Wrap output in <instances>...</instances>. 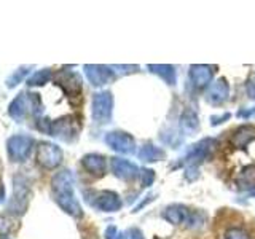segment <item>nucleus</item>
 Returning a JSON list of instances; mask_svg holds the SVG:
<instances>
[{
	"label": "nucleus",
	"instance_id": "1",
	"mask_svg": "<svg viewBox=\"0 0 255 239\" xmlns=\"http://www.w3.org/2000/svg\"><path fill=\"white\" fill-rule=\"evenodd\" d=\"M75 180H74V174L69 169H64L58 172L51 180V190H53V196L54 201L58 203V206L64 212H67L72 217H82L83 209L80 206L78 199L75 196Z\"/></svg>",
	"mask_w": 255,
	"mask_h": 239
},
{
	"label": "nucleus",
	"instance_id": "2",
	"mask_svg": "<svg viewBox=\"0 0 255 239\" xmlns=\"http://www.w3.org/2000/svg\"><path fill=\"white\" fill-rule=\"evenodd\" d=\"M40 129L45 131L48 135L58 137L64 142H72L77 139V135L80 132V124L78 120L74 115L62 117L56 121H48V120H40V123L37 124Z\"/></svg>",
	"mask_w": 255,
	"mask_h": 239
},
{
	"label": "nucleus",
	"instance_id": "3",
	"mask_svg": "<svg viewBox=\"0 0 255 239\" xmlns=\"http://www.w3.org/2000/svg\"><path fill=\"white\" fill-rule=\"evenodd\" d=\"M114 112V96L110 91H99L93 96L91 117L98 124H107Z\"/></svg>",
	"mask_w": 255,
	"mask_h": 239
},
{
	"label": "nucleus",
	"instance_id": "4",
	"mask_svg": "<svg viewBox=\"0 0 255 239\" xmlns=\"http://www.w3.org/2000/svg\"><path fill=\"white\" fill-rule=\"evenodd\" d=\"M91 198H86L88 203L98 211L102 212H117L122 209V199H120L118 193L110 190H102V191H90Z\"/></svg>",
	"mask_w": 255,
	"mask_h": 239
},
{
	"label": "nucleus",
	"instance_id": "5",
	"mask_svg": "<svg viewBox=\"0 0 255 239\" xmlns=\"http://www.w3.org/2000/svg\"><path fill=\"white\" fill-rule=\"evenodd\" d=\"M217 147V140L212 139V137H206V139H201L199 142H196L195 145H191L190 150L187 151L185 158L182 159V164H187V166H196L199 163H203L204 159H207L212 151Z\"/></svg>",
	"mask_w": 255,
	"mask_h": 239
},
{
	"label": "nucleus",
	"instance_id": "6",
	"mask_svg": "<svg viewBox=\"0 0 255 239\" xmlns=\"http://www.w3.org/2000/svg\"><path fill=\"white\" fill-rule=\"evenodd\" d=\"M29 201V185L24 177L16 175L13 179V196L11 201L8 204V211L14 215H21L26 212Z\"/></svg>",
	"mask_w": 255,
	"mask_h": 239
},
{
	"label": "nucleus",
	"instance_id": "7",
	"mask_svg": "<svg viewBox=\"0 0 255 239\" xmlns=\"http://www.w3.org/2000/svg\"><path fill=\"white\" fill-rule=\"evenodd\" d=\"M62 150L51 142H42L37 148V163L45 169H54L62 163Z\"/></svg>",
	"mask_w": 255,
	"mask_h": 239
},
{
	"label": "nucleus",
	"instance_id": "8",
	"mask_svg": "<svg viewBox=\"0 0 255 239\" xmlns=\"http://www.w3.org/2000/svg\"><path fill=\"white\" fill-rule=\"evenodd\" d=\"M32 147H34V139L30 135H13L6 142L8 155H10L11 161L16 163L24 161L30 155Z\"/></svg>",
	"mask_w": 255,
	"mask_h": 239
},
{
	"label": "nucleus",
	"instance_id": "9",
	"mask_svg": "<svg viewBox=\"0 0 255 239\" xmlns=\"http://www.w3.org/2000/svg\"><path fill=\"white\" fill-rule=\"evenodd\" d=\"M106 143L122 155H132L135 151V140L131 134L123 131H112L106 134Z\"/></svg>",
	"mask_w": 255,
	"mask_h": 239
},
{
	"label": "nucleus",
	"instance_id": "10",
	"mask_svg": "<svg viewBox=\"0 0 255 239\" xmlns=\"http://www.w3.org/2000/svg\"><path fill=\"white\" fill-rule=\"evenodd\" d=\"M230 98V85L227 82V78H219L214 83L209 85L206 91V101L211 106H222L225 104Z\"/></svg>",
	"mask_w": 255,
	"mask_h": 239
},
{
	"label": "nucleus",
	"instance_id": "11",
	"mask_svg": "<svg viewBox=\"0 0 255 239\" xmlns=\"http://www.w3.org/2000/svg\"><path fill=\"white\" fill-rule=\"evenodd\" d=\"M83 69L93 86H104L110 83L115 77V72L112 70L110 66H96V64L94 66H90V64H86Z\"/></svg>",
	"mask_w": 255,
	"mask_h": 239
},
{
	"label": "nucleus",
	"instance_id": "12",
	"mask_svg": "<svg viewBox=\"0 0 255 239\" xmlns=\"http://www.w3.org/2000/svg\"><path fill=\"white\" fill-rule=\"evenodd\" d=\"M56 83L62 88L69 98H77L82 93V78L75 72H59L56 75Z\"/></svg>",
	"mask_w": 255,
	"mask_h": 239
},
{
	"label": "nucleus",
	"instance_id": "13",
	"mask_svg": "<svg viewBox=\"0 0 255 239\" xmlns=\"http://www.w3.org/2000/svg\"><path fill=\"white\" fill-rule=\"evenodd\" d=\"M215 66H206V64H196L190 67V82L196 88H209L212 77L215 74Z\"/></svg>",
	"mask_w": 255,
	"mask_h": 239
},
{
	"label": "nucleus",
	"instance_id": "14",
	"mask_svg": "<svg viewBox=\"0 0 255 239\" xmlns=\"http://www.w3.org/2000/svg\"><path fill=\"white\" fill-rule=\"evenodd\" d=\"M110 167L112 172L122 180H134L139 175V167L123 158H112Z\"/></svg>",
	"mask_w": 255,
	"mask_h": 239
},
{
	"label": "nucleus",
	"instance_id": "15",
	"mask_svg": "<svg viewBox=\"0 0 255 239\" xmlns=\"http://www.w3.org/2000/svg\"><path fill=\"white\" fill-rule=\"evenodd\" d=\"M161 215L167 223H171V225H174V227H179V225H182V223L190 220L191 212L188 211V207L182 206V204H171V206L166 207Z\"/></svg>",
	"mask_w": 255,
	"mask_h": 239
},
{
	"label": "nucleus",
	"instance_id": "16",
	"mask_svg": "<svg viewBox=\"0 0 255 239\" xmlns=\"http://www.w3.org/2000/svg\"><path fill=\"white\" fill-rule=\"evenodd\" d=\"M254 140H255V126L254 124H243L233 132L230 142L235 148L241 150V148H246Z\"/></svg>",
	"mask_w": 255,
	"mask_h": 239
},
{
	"label": "nucleus",
	"instance_id": "17",
	"mask_svg": "<svg viewBox=\"0 0 255 239\" xmlns=\"http://www.w3.org/2000/svg\"><path fill=\"white\" fill-rule=\"evenodd\" d=\"M27 110H30V101H29V94L21 93L18 98H16L11 104L10 109H8V114L16 121H22L27 115Z\"/></svg>",
	"mask_w": 255,
	"mask_h": 239
},
{
	"label": "nucleus",
	"instance_id": "18",
	"mask_svg": "<svg viewBox=\"0 0 255 239\" xmlns=\"http://www.w3.org/2000/svg\"><path fill=\"white\" fill-rule=\"evenodd\" d=\"M82 166L88 172L94 175H102L106 172V156L98 153H90L82 158Z\"/></svg>",
	"mask_w": 255,
	"mask_h": 239
},
{
	"label": "nucleus",
	"instance_id": "19",
	"mask_svg": "<svg viewBox=\"0 0 255 239\" xmlns=\"http://www.w3.org/2000/svg\"><path fill=\"white\" fill-rule=\"evenodd\" d=\"M151 74H155L158 77H161L167 85L174 86L177 83V72H175L174 66H169V64H150L148 66Z\"/></svg>",
	"mask_w": 255,
	"mask_h": 239
},
{
	"label": "nucleus",
	"instance_id": "20",
	"mask_svg": "<svg viewBox=\"0 0 255 239\" xmlns=\"http://www.w3.org/2000/svg\"><path fill=\"white\" fill-rule=\"evenodd\" d=\"M137 156H139V159H142L143 163H156V161L164 159L166 153H164L163 148L155 147L153 143H145V145L140 147Z\"/></svg>",
	"mask_w": 255,
	"mask_h": 239
},
{
	"label": "nucleus",
	"instance_id": "21",
	"mask_svg": "<svg viewBox=\"0 0 255 239\" xmlns=\"http://www.w3.org/2000/svg\"><path fill=\"white\" fill-rule=\"evenodd\" d=\"M236 185L239 190H254L255 188V164H247L244 169L238 174Z\"/></svg>",
	"mask_w": 255,
	"mask_h": 239
},
{
	"label": "nucleus",
	"instance_id": "22",
	"mask_svg": "<svg viewBox=\"0 0 255 239\" xmlns=\"http://www.w3.org/2000/svg\"><path fill=\"white\" fill-rule=\"evenodd\" d=\"M180 127L187 134H193L199 129V118L193 110L190 109L183 110V114L180 117Z\"/></svg>",
	"mask_w": 255,
	"mask_h": 239
},
{
	"label": "nucleus",
	"instance_id": "23",
	"mask_svg": "<svg viewBox=\"0 0 255 239\" xmlns=\"http://www.w3.org/2000/svg\"><path fill=\"white\" fill-rule=\"evenodd\" d=\"M222 239H254V238L243 225H233L225 230Z\"/></svg>",
	"mask_w": 255,
	"mask_h": 239
},
{
	"label": "nucleus",
	"instance_id": "24",
	"mask_svg": "<svg viewBox=\"0 0 255 239\" xmlns=\"http://www.w3.org/2000/svg\"><path fill=\"white\" fill-rule=\"evenodd\" d=\"M53 74H51V70L50 69H42V70H38L35 72L34 75H30L29 80H27V85L29 86H42L45 83H48L51 80Z\"/></svg>",
	"mask_w": 255,
	"mask_h": 239
},
{
	"label": "nucleus",
	"instance_id": "25",
	"mask_svg": "<svg viewBox=\"0 0 255 239\" xmlns=\"http://www.w3.org/2000/svg\"><path fill=\"white\" fill-rule=\"evenodd\" d=\"M27 72H29V67H21L18 70H14L13 74L6 78V86L8 88H13V86H16L18 83H21L22 80H24V77L27 75Z\"/></svg>",
	"mask_w": 255,
	"mask_h": 239
},
{
	"label": "nucleus",
	"instance_id": "26",
	"mask_svg": "<svg viewBox=\"0 0 255 239\" xmlns=\"http://www.w3.org/2000/svg\"><path fill=\"white\" fill-rule=\"evenodd\" d=\"M140 179H142V185L145 188H148V187L153 185V182L156 179V174L153 169H143L140 172Z\"/></svg>",
	"mask_w": 255,
	"mask_h": 239
},
{
	"label": "nucleus",
	"instance_id": "27",
	"mask_svg": "<svg viewBox=\"0 0 255 239\" xmlns=\"http://www.w3.org/2000/svg\"><path fill=\"white\" fill-rule=\"evenodd\" d=\"M106 239H123V235L120 233L118 231V228L117 227H114V225H110L107 230H106Z\"/></svg>",
	"mask_w": 255,
	"mask_h": 239
},
{
	"label": "nucleus",
	"instance_id": "28",
	"mask_svg": "<svg viewBox=\"0 0 255 239\" xmlns=\"http://www.w3.org/2000/svg\"><path fill=\"white\" fill-rule=\"evenodd\" d=\"M231 118V114H223V115H214V117H211V124L212 126H219V124H222V123H225L227 120H230Z\"/></svg>",
	"mask_w": 255,
	"mask_h": 239
},
{
	"label": "nucleus",
	"instance_id": "29",
	"mask_svg": "<svg viewBox=\"0 0 255 239\" xmlns=\"http://www.w3.org/2000/svg\"><path fill=\"white\" fill-rule=\"evenodd\" d=\"M236 117L238 118H243V120H249V118L255 117V107H251V109H239Z\"/></svg>",
	"mask_w": 255,
	"mask_h": 239
},
{
	"label": "nucleus",
	"instance_id": "30",
	"mask_svg": "<svg viewBox=\"0 0 255 239\" xmlns=\"http://www.w3.org/2000/svg\"><path fill=\"white\" fill-rule=\"evenodd\" d=\"M126 239H143V233L139 228H129L126 231Z\"/></svg>",
	"mask_w": 255,
	"mask_h": 239
},
{
	"label": "nucleus",
	"instance_id": "31",
	"mask_svg": "<svg viewBox=\"0 0 255 239\" xmlns=\"http://www.w3.org/2000/svg\"><path fill=\"white\" fill-rule=\"evenodd\" d=\"M153 198H155L153 195H148V196H147V199H143V201H140V203H139V206H135V207H134V211H132V212H139V211L142 209V207H145L148 203L153 201Z\"/></svg>",
	"mask_w": 255,
	"mask_h": 239
},
{
	"label": "nucleus",
	"instance_id": "32",
	"mask_svg": "<svg viewBox=\"0 0 255 239\" xmlns=\"http://www.w3.org/2000/svg\"><path fill=\"white\" fill-rule=\"evenodd\" d=\"M247 94H249V98L255 99V83L254 82H247Z\"/></svg>",
	"mask_w": 255,
	"mask_h": 239
}]
</instances>
